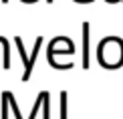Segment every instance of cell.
<instances>
[{
    "label": "cell",
    "mask_w": 123,
    "mask_h": 119,
    "mask_svg": "<svg viewBox=\"0 0 123 119\" xmlns=\"http://www.w3.org/2000/svg\"><path fill=\"white\" fill-rule=\"evenodd\" d=\"M44 119H50V95L44 93Z\"/></svg>",
    "instance_id": "cell-6"
},
{
    "label": "cell",
    "mask_w": 123,
    "mask_h": 119,
    "mask_svg": "<svg viewBox=\"0 0 123 119\" xmlns=\"http://www.w3.org/2000/svg\"><path fill=\"white\" fill-rule=\"evenodd\" d=\"M40 46H43V37H38V38H37V44H34L32 56H30L28 69L24 71V75H22V81H28V79H30V75H32V69H34V61H37V56H38V50H40Z\"/></svg>",
    "instance_id": "cell-2"
},
{
    "label": "cell",
    "mask_w": 123,
    "mask_h": 119,
    "mask_svg": "<svg viewBox=\"0 0 123 119\" xmlns=\"http://www.w3.org/2000/svg\"><path fill=\"white\" fill-rule=\"evenodd\" d=\"M10 105L8 103V95H6V91L2 93V119H6V107Z\"/></svg>",
    "instance_id": "cell-7"
},
{
    "label": "cell",
    "mask_w": 123,
    "mask_h": 119,
    "mask_svg": "<svg viewBox=\"0 0 123 119\" xmlns=\"http://www.w3.org/2000/svg\"><path fill=\"white\" fill-rule=\"evenodd\" d=\"M0 38H2V37H0Z\"/></svg>",
    "instance_id": "cell-10"
},
{
    "label": "cell",
    "mask_w": 123,
    "mask_h": 119,
    "mask_svg": "<svg viewBox=\"0 0 123 119\" xmlns=\"http://www.w3.org/2000/svg\"><path fill=\"white\" fill-rule=\"evenodd\" d=\"M6 95H8V101H10V107H12V111H14V117H16V119H22V117H20V111H18V105H16V99L12 97V93L6 91Z\"/></svg>",
    "instance_id": "cell-4"
},
{
    "label": "cell",
    "mask_w": 123,
    "mask_h": 119,
    "mask_svg": "<svg viewBox=\"0 0 123 119\" xmlns=\"http://www.w3.org/2000/svg\"><path fill=\"white\" fill-rule=\"evenodd\" d=\"M75 2H79V4H89V2H93V0H75Z\"/></svg>",
    "instance_id": "cell-8"
},
{
    "label": "cell",
    "mask_w": 123,
    "mask_h": 119,
    "mask_svg": "<svg viewBox=\"0 0 123 119\" xmlns=\"http://www.w3.org/2000/svg\"><path fill=\"white\" fill-rule=\"evenodd\" d=\"M47 2H49V4H50V2H53V0H47Z\"/></svg>",
    "instance_id": "cell-9"
},
{
    "label": "cell",
    "mask_w": 123,
    "mask_h": 119,
    "mask_svg": "<svg viewBox=\"0 0 123 119\" xmlns=\"http://www.w3.org/2000/svg\"><path fill=\"white\" fill-rule=\"evenodd\" d=\"M81 30H83V69H89V22H83V26H81Z\"/></svg>",
    "instance_id": "cell-1"
},
{
    "label": "cell",
    "mask_w": 123,
    "mask_h": 119,
    "mask_svg": "<svg viewBox=\"0 0 123 119\" xmlns=\"http://www.w3.org/2000/svg\"><path fill=\"white\" fill-rule=\"evenodd\" d=\"M43 101H44V91H40V93H38V99H37V103H34V107H32V111H30V117H28V119H34V117H37V111H38V107L43 105Z\"/></svg>",
    "instance_id": "cell-3"
},
{
    "label": "cell",
    "mask_w": 123,
    "mask_h": 119,
    "mask_svg": "<svg viewBox=\"0 0 123 119\" xmlns=\"http://www.w3.org/2000/svg\"><path fill=\"white\" fill-rule=\"evenodd\" d=\"M61 119H67V91H61Z\"/></svg>",
    "instance_id": "cell-5"
}]
</instances>
